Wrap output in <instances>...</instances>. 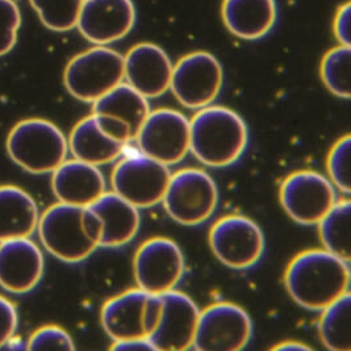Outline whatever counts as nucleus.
<instances>
[{"instance_id": "22", "label": "nucleus", "mask_w": 351, "mask_h": 351, "mask_svg": "<svg viewBox=\"0 0 351 351\" xmlns=\"http://www.w3.org/2000/svg\"><path fill=\"white\" fill-rule=\"evenodd\" d=\"M276 15L275 0H223V24L242 40L266 36L276 21Z\"/></svg>"}, {"instance_id": "33", "label": "nucleus", "mask_w": 351, "mask_h": 351, "mask_svg": "<svg viewBox=\"0 0 351 351\" xmlns=\"http://www.w3.org/2000/svg\"><path fill=\"white\" fill-rule=\"evenodd\" d=\"M350 3H345L335 19V34L341 45L350 47Z\"/></svg>"}, {"instance_id": "17", "label": "nucleus", "mask_w": 351, "mask_h": 351, "mask_svg": "<svg viewBox=\"0 0 351 351\" xmlns=\"http://www.w3.org/2000/svg\"><path fill=\"white\" fill-rule=\"evenodd\" d=\"M173 67L163 49L152 43H141L124 57V80L146 99H154L170 88Z\"/></svg>"}, {"instance_id": "13", "label": "nucleus", "mask_w": 351, "mask_h": 351, "mask_svg": "<svg viewBox=\"0 0 351 351\" xmlns=\"http://www.w3.org/2000/svg\"><path fill=\"white\" fill-rule=\"evenodd\" d=\"M279 199L288 216L302 225H317L335 204V186L317 171H295L283 180Z\"/></svg>"}, {"instance_id": "23", "label": "nucleus", "mask_w": 351, "mask_h": 351, "mask_svg": "<svg viewBox=\"0 0 351 351\" xmlns=\"http://www.w3.org/2000/svg\"><path fill=\"white\" fill-rule=\"evenodd\" d=\"M38 208L20 187L0 186V242L29 237L38 223Z\"/></svg>"}, {"instance_id": "10", "label": "nucleus", "mask_w": 351, "mask_h": 351, "mask_svg": "<svg viewBox=\"0 0 351 351\" xmlns=\"http://www.w3.org/2000/svg\"><path fill=\"white\" fill-rule=\"evenodd\" d=\"M209 246L223 265L243 270L253 267L263 256L265 236L252 219L242 215H228L210 228Z\"/></svg>"}, {"instance_id": "35", "label": "nucleus", "mask_w": 351, "mask_h": 351, "mask_svg": "<svg viewBox=\"0 0 351 351\" xmlns=\"http://www.w3.org/2000/svg\"><path fill=\"white\" fill-rule=\"evenodd\" d=\"M272 350L308 351L311 350V348L308 345L303 343V342H299V341H283V342L275 345L272 348Z\"/></svg>"}, {"instance_id": "6", "label": "nucleus", "mask_w": 351, "mask_h": 351, "mask_svg": "<svg viewBox=\"0 0 351 351\" xmlns=\"http://www.w3.org/2000/svg\"><path fill=\"white\" fill-rule=\"evenodd\" d=\"M162 298L133 288L110 299L103 305L100 321L112 341L147 338L158 326Z\"/></svg>"}, {"instance_id": "2", "label": "nucleus", "mask_w": 351, "mask_h": 351, "mask_svg": "<svg viewBox=\"0 0 351 351\" xmlns=\"http://www.w3.org/2000/svg\"><path fill=\"white\" fill-rule=\"evenodd\" d=\"M38 233L51 256L78 263L91 256L101 240V223L90 207L57 203L38 219Z\"/></svg>"}, {"instance_id": "15", "label": "nucleus", "mask_w": 351, "mask_h": 351, "mask_svg": "<svg viewBox=\"0 0 351 351\" xmlns=\"http://www.w3.org/2000/svg\"><path fill=\"white\" fill-rule=\"evenodd\" d=\"M162 312L154 333L149 337L156 351H184L195 341L200 311L191 298L176 288L160 295Z\"/></svg>"}, {"instance_id": "11", "label": "nucleus", "mask_w": 351, "mask_h": 351, "mask_svg": "<svg viewBox=\"0 0 351 351\" xmlns=\"http://www.w3.org/2000/svg\"><path fill=\"white\" fill-rule=\"evenodd\" d=\"M253 333L247 312L237 304L215 303L200 312L193 349L199 351H240Z\"/></svg>"}, {"instance_id": "1", "label": "nucleus", "mask_w": 351, "mask_h": 351, "mask_svg": "<svg viewBox=\"0 0 351 351\" xmlns=\"http://www.w3.org/2000/svg\"><path fill=\"white\" fill-rule=\"evenodd\" d=\"M285 285L295 303L322 311L349 292V262L325 249L305 250L288 263Z\"/></svg>"}, {"instance_id": "3", "label": "nucleus", "mask_w": 351, "mask_h": 351, "mask_svg": "<svg viewBox=\"0 0 351 351\" xmlns=\"http://www.w3.org/2000/svg\"><path fill=\"white\" fill-rule=\"evenodd\" d=\"M247 146V127L239 113L220 106L197 110L190 120V152L209 167L240 160Z\"/></svg>"}, {"instance_id": "25", "label": "nucleus", "mask_w": 351, "mask_h": 351, "mask_svg": "<svg viewBox=\"0 0 351 351\" xmlns=\"http://www.w3.org/2000/svg\"><path fill=\"white\" fill-rule=\"evenodd\" d=\"M319 335L329 350H351L350 292H346L321 311Z\"/></svg>"}, {"instance_id": "27", "label": "nucleus", "mask_w": 351, "mask_h": 351, "mask_svg": "<svg viewBox=\"0 0 351 351\" xmlns=\"http://www.w3.org/2000/svg\"><path fill=\"white\" fill-rule=\"evenodd\" d=\"M319 73L325 87L333 95L341 99H350V47L339 45L337 48L329 50L322 58Z\"/></svg>"}, {"instance_id": "16", "label": "nucleus", "mask_w": 351, "mask_h": 351, "mask_svg": "<svg viewBox=\"0 0 351 351\" xmlns=\"http://www.w3.org/2000/svg\"><path fill=\"white\" fill-rule=\"evenodd\" d=\"M134 23L132 0H83L77 27L90 43L108 45L124 38Z\"/></svg>"}, {"instance_id": "9", "label": "nucleus", "mask_w": 351, "mask_h": 351, "mask_svg": "<svg viewBox=\"0 0 351 351\" xmlns=\"http://www.w3.org/2000/svg\"><path fill=\"white\" fill-rule=\"evenodd\" d=\"M223 66L208 51H193L173 67L170 90L176 100L191 110L210 106L223 87Z\"/></svg>"}, {"instance_id": "29", "label": "nucleus", "mask_w": 351, "mask_h": 351, "mask_svg": "<svg viewBox=\"0 0 351 351\" xmlns=\"http://www.w3.org/2000/svg\"><path fill=\"white\" fill-rule=\"evenodd\" d=\"M351 137L346 134L341 137L330 149L326 169L329 174V180L339 191L349 195L351 189L350 158Z\"/></svg>"}, {"instance_id": "12", "label": "nucleus", "mask_w": 351, "mask_h": 351, "mask_svg": "<svg viewBox=\"0 0 351 351\" xmlns=\"http://www.w3.org/2000/svg\"><path fill=\"white\" fill-rule=\"evenodd\" d=\"M134 141L147 157L166 166L176 165L190 152V120L170 108L150 111Z\"/></svg>"}, {"instance_id": "19", "label": "nucleus", "mask_w": 351, "mask_h": 351, "mask_svg": "<svg viewBox=\"0 0 351 351\" xmlns=\"http://www.w3.org/2000/svg\"><path fill=\"white\" fill-rule=\"evenodd\" d=\"M51 189L60 203L88 207L106 192V179L99 166L74 158L53 171Z\"/></svg>"}, {"instance_id": "30", "label": "nucleus", "mask_w": 351, "mask_h": 351, "mask_svg": "<svg viewBox=\"0 0 351 351\" xmlns=\"http://www.w3.org/2000/svg\"><path fill=\"white\" fill-rule=\"evenodd\" d=\"M28 350H75L74 341L64 328L47 325L37 329L27 343Z\"/></svg>"}, {"instance_id": "5", "label": "nucleus", "mask_w": 351, "mask_h": 351, "mask_svg": "<svg viewBox=\"0 0 351 351\" xmlns=\"http://www.w3.org/2000/svg\"><path fill=\"white\" fill-rule=\"evenodd\" d=\"M124 80V57L97 45L75 56L64 69L66 90L80 101L94 103Z\"/></svg>"}, {"instance_id": "34", "label": "nucleus", "mask_w": 351, "mask_h": 351, "mask_svg": "<svg viewBox=\"0 0 351 351\" xmlns=\"http://www.w3.org/2000/svg\"><path fill=\"white\" fill-rule=\"evenodd\" d=\"M111 350H137V351H156L153 345L147 338H132V339H121L113 341L110 348Z\"/></svg>"}, {"instance_id": "20", "label": "nucleus", "mask_w": 351, "mask_h": 351, "mask_svg": "<svg viewBox=\"0 0 351 351\" xmlns=\"http://www.w3.org/2000/svg\"><path fill=\"white\" fill-rule=\"evenodd\" d=\"M91 208L101 223L100 247H119L133 240L140 229L138 208L130 204L116 192H104Z\"/></svg>"}, {"instance_id": "7", "label": "nucleus", "mask_w": 351, "mask_h": 351, "mask_svg": "<svg viewBox=\"0 0 351 351\" xmlns=\"http://www.w3.org/2000/svg\"><path fill=\"white\" fill-rule=\"evenodd\" d=\"M170 176L169 166L138 149L132 153L125 149L112 171V189L138 209L154 207L162 203Z\"/></svg>"}, {"instance_id": "24", "label": "nucleus", "mask_w": 351, "mask_h": 351, "mask_svg": "<svg viewBox=\"0 0 351 351\" xmlns=\"http://www.w3.org/2000/svg\"><path fill=\"white\" fill-rule=\"evenodd\" d=\"M149 112L147 99L124 82L93 103V113L111 116L125 123L133 136V141Z\"/></svg>"}, {"instance_id": "26", "label": "nucleus", "mask_w": 351, "mask_h": 351, "mask_svg": "<svg viewBox=\"0 0 351 351\" xmlns=\"http://www.w3.org/2000/svg\"><path fill=\"white\" fill-rule=\"evenodd\" d=\"M350 223V200L342 199L335 202L317 223L324 249L348 262H350L351 256Z\"/></svg>"}, {"instance_id": "4", "label": "nucleus", "mask_w": 351, "mask_h": 351, "mask_svg": "<svg viewBox=\"0 0 351 351\" xmlns=\"http://www.w3.org/2000/svg\"><path fill=\"white\" fill-rule=\"evenodd\" d=\"M7 152L11 160L32 174L53 173L67 157L64 132L44 119H28L8 134Z\"/></svg>"}, {"instance_id": "14", "label": "nucleus", "mask_w": 351, "mask_h": 351, "mask_svg": "<svg viewBox=\"0 0 351 351\" xmlns=\"http://www.w3.org/2000/svg\"><path fill=\"white\" fill-rule=\"evenodd\" d=\"M133 271L137 287L162 295L176 287L184 274V256L176 241L153 237L137 249Z\"/></svg>"}, {"instance_id": "21", "label": "nucleus", "mask_w": 351, "mask_h": 351, "mask_svg": "<svg viewBox=\"0 0 351 351\" xmlns=\"http://www.w3.org/2000/svg\"><path fill=\"white\" fill-rule=\"evenodd\" d=\"M67 145L75 160L100 166L119 160L129 144L112 137L93 113L73 128Z\"/></svg>"}, {"instance_id": "32", "label": "nucleus", "mask_w": 351, "mask_h": 351, "mask_svg": "<svg viewBox=\"0 0 351 351\" xmlns=\"http://www.w3.org/2000/svg\"><path fill=\"white\" fill-rule=\"evenodd\" d=\"M19 315L16 306L0 295V348L5 346L7 342L15 335Z\"/></svg>"}, {"instance_id": "31", "label": "nucleus", "mask_w": 351, "mask_h": 351, "mask_svg": "<svg viewBox=\"0 0 351 351\" xmlns=\"http://www.w3.org/2000/svg\"><path fill=\"white\" fill-rule=\"evenodd\" d=\"M21 15L14 0H0V57L15 47Z\"/></svg>"}, {"instance_id": "8", "label": "nucleus", "mask_w": 351, "mask_h": 351, "mask_svg": "<svg viewBox=\"0 0 351 351\" xmlns=\"http://www.w3.org/2000/svg\"><path fill=\"white\" fill-rule=\"evenodd\" d=\"M217 202L216 182L199 169H182L171 174L162 199L169 216L186 226L207 221L216 210Z\"/></svg>"}, {"instance_id": "18", "label": "nucleus", "mask_w": 351, "mask_h": 351, "mask_svg": "<svg viewBox=\"0 0 351 351\" xmlns=\"http://www.w3.org/2000/svg\"><path fill=\"white\" fill-rule=\"evenodd\" d=\"M44 274L41 249L29 240L0 242V287L12 293H27L38 285Z\"/></svg>"}, {"instance_id": "28", "label": "nucleus", "mask_w": 351, "mask_h": 351, "mask_svg": "<svg viewBox=\"0 0 351 351\" xmlns=\"http://www.w3.org/2000/svg\"><path fill=\"white\" fill-rule=\"evenodd\" d=\"M43 24L54 32L77 27L83 0H29Z\"/></svg>"}]
</instances>
